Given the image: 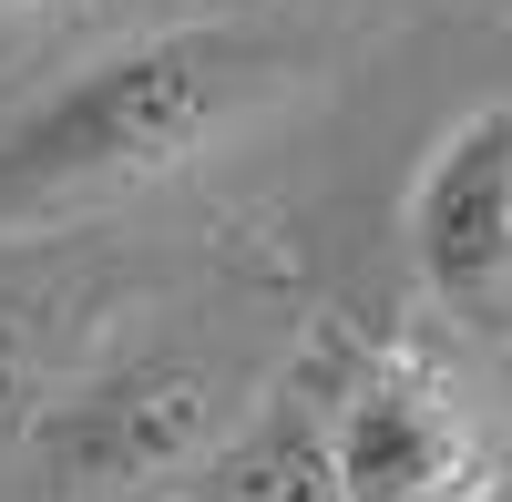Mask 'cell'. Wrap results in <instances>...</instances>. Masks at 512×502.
Wrapping results in <instances>:
<instances>
[{
    "label": "cell",
    "mask_w": 512,
    "mask_h": 502,
    "mask_svg": "<svg viewBox=\"0 0 512 502\" xmlns=\"http://www.w3.org/2000/svg\"><path fill=\"white\" fill-rule=\"evenodd\" d=\"M287 72H297L287 41L246 21H195L103 52L62 93H41L21 123H0V236L72 226L93 205L195 175L287 93Z\"/></svg>",
    "instance_id": "1"
},
{
    "label": "cell",
    "mask_w": 512,
    "mask_h": 502,
    "mask_svg": "<svg viewBox=\"0 0 512 502\" xmlns=\"http://www.w3.org/2000/svg\"><path fill=\"white\" fill-rule=\"evenodd\" d=\"M256 400L195 349H134L113 369H72V390L41 410L21 462L41 472L52 502H164L185 492L216 451L236 441Z\"/></svg>",
    "instance_id": "2"
},
{
    "label": "cell",
    "mask_w": 512,
    "mask_h": 502,
    "mask_svg": "<svg viewBox=\"0 0 512 502\" xmlns=\"http://www.w3.org/2000/svg\"><path fill=\"white\" fill-rule=\"evenodd\" d=\"M328 462L349 502H492L502 441L482 400L410 339H328Z\"/></svg>",
    "instance_id": "3"
},
{
    "label": "cell",
    "mask_w": 512,
    "mask_h": 502,
    "mask_svg": "<svg viewBox=\"0 0 512 502\" xmlns=\"http://www.w3.org/2000/svg\"><path fill=\"white\" fill-rule=\"evenodd\" d=\"M400 236L431 308L502 339L512 328V103H472L461 123L431 134L400 195Z\"/></svg>",
    "instance_id": "4"
},
{
    "label": "cell",
    "mask_w": 512,
    "mask_h": 502,
    "mask_svg": "<svg viewBox=\"0 0 512 502\" xmlns=\"http://www.w3.org/2000/svg\"><path fill=\"white\" fill-rule=\"evenodd\" d=\"M175 502H349L338 462H328V349H318V369H297L287 390L256 400L236 421V441Z\"/></svg>",
    "instance_id": "5"
},
{
    "label": "cell",
    "mask_w": 512,
    "mask_h": 502,
    "mask_svg": "<svg viewBox=\"0 0 512 502\" xmlns=\"http://www.w3.org/2000/svg\"><path fill=\"white\" fill-rule=\"evenodd\" d=\"M72 390V359H62V339L52 328H21V308H0V451H21L31 431H41V410H52Z\"/></svg>",
    "instance_id": "6"
},
{
    "label": "cell",
    "mask_w": 512,
    "mask_h": 502,
    "mask_svg": "<svg viewBox=\"0 0 512 502\" xmlns=\"http://www.w3.org/2000/svg\"><path fill=\"white\" fill-rule=\"evenodd\" d=\"M0 11H41V0H0Z\"/></svg>",
    "instance_id": "7"
}]
</instances>
